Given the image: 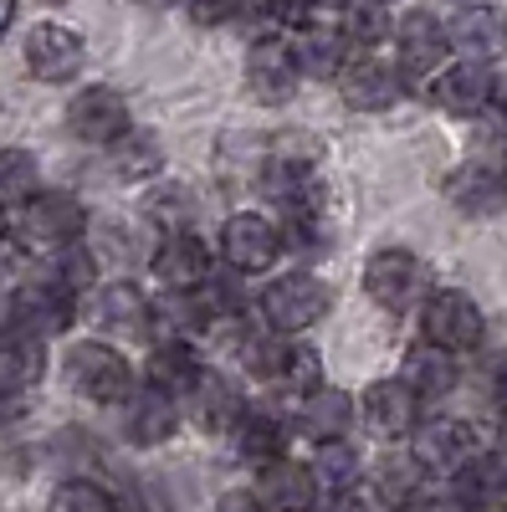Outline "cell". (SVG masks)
I'll return each instance as SVG.
<instances>
[{"label": "cell", "instance_id": "obj_40", "mask_svg": "<svg viewBox=\"0 0 507 512\" xmlns=\"http://www.w3.org/2000/svg\"><path fill=\"white\" fill-rule=\"evenodd\" d=\"M11 21H16V0H0V36L11 31Z\"/></svg>", "mask_w": 507, "mask_h": 512}, {"label": "cell", "instance_id": "obj_44", "mask_svg": "<svg viewBox=\"0 0 507 512\" xmlns=\"http://www.w3.org/2000/svg\"><path fill=\"white\" fill-rule=\"evenodd\" d=\"M456 6H477V0H456Z\"/></svg>", "mask_w": 507, "mask_h": 512}, {"label": "cell", "instance_id": "obj_37", "mask_svg": "<svg viewBox=\"0 0 507 512\" xmlns=\"http://www.w3.org/2000/svg\"><path fill=\"white\" fill-rule=\"evenodd\" d=\"M313 384H323V364H318V354L313 349H292V359H287V369H282V379H277V390L282 395H292V400H298V395H308L313 390Z\"/></svg>", "mask_w": 507, "mask_h": 512}, {"label": "cell", "instance_id": "obj_8", "mask_svg": "<svg viewBox=\"0 0 507 512\" xmlns=\"http://www.w3.org/2000/svg\"><path fill=\"white\" fill-rule=\"evenodd\" d=\"M333 82H338V93H344V103L354 113H390L405 98V72L385 57H374V52L349 57Z\"/></svg>", "mask_w": 507, "mask_h": 512}, {"label": "cell", "instance_id": "obj_20", "mask_svg": "<svg viewBox=\"0 0 507 512\" xmlns=\"http://www.w3.org/2000/svg\"><path fill=\"white\" fill-rule=\"evenodd\" d=\"M257 507H287V512H298V507H313L318 502V477H313V466L303 461H292V456H272L257 466Z\"/></svg>", "mask_w": 507, "mask_h": 512}, {"label": "cell", "instance_id": "obj_29", "mask_svg": "<svg viewBox=\"0 0 507 512\" xmlns=\"http://www.w3.org/2000/svg\"><path fill=\"white\" fill-rule=\"evenodd\" d=\"M292 333H277V328H257V333H246L241 338V364H246V374L251 379H262V384H277L282 379V369H287V359H292Z\"/></svg>", "mask_w": 507, "mask_h": 512}, {"label": "cell", "instance_id": "obj_15", "mask_svg": "<svg viewBox=\"0 0 507 512\" xmlns=\"http://www.w3.org/2000/svg\"><path fill=\"white\" fill-rule=\"evenodd\" d=\"M180 431V395L159 390V384L144 379V390L123 395V436L134 446H164Z\"/></svg>", "mask_w": 507, "mask_h": 512}, {"label": "cell", "instance_id": "obj_18", "mask_svg": "<svg viewBox=\"0 0 507 512\" xmlns=\"http://www.w3.org/2000/svg\"><path fill=\"white\" fill-rule=\"evenodd\" d=\"M446 57H451L446 21H436L431 11H410L405 21H395V62H400V72L436 77V67Z\"/></svg>", "mask_w": 507, "mask_h": 512}, {"label": "cell", "instance_id": "obj_24", "mask_svg": "<svg viewBox=\"0 0 507 512\" xmlns=\"http://www.w3.org/2000/svg\"><path fill=\"white\" fill-rule=\"evenodd\" d=\"M93 313H98V323L113 328V333H149V328H154V297H149L139 282L123 277V282L98 287Z\"/></svg>", "mask_w": 507, "mask_h": 512}, {"label": "cell", "instance_id": "obj_26", "mask_svg": "<svg viewBox=\"0 0 507 512\" xmlns=\"http://www.w3.org/2000/svg\"><path fill=\"white\" fill-rule=\"evenodd\" d=\"M47 369V338H36L16 323L0 328V384H11V390H31Z\"/></svg>", "mask_w": 507, "mask_h": 512}, {"label": "cell", "instance_id": "obj_33", "mask_svg": "<svg viewBox=\"0 0 507 512\" xmlns=\"http://www.w3.org/2000/svg\"><path fill=\"white\" fill-rule=\"evenodd\" d=\"M359 472H364V461H359V451H354L349 436L318 441V456H313V477H318V487H333V497H338V492H349V487L364 482Z\"/></svg>", "mask_w": 507, "mask_h": 512}, {"label": "cell", "instance_id": "obj_7", "mask_svg": "<svg viewBox=\"0 0 507 512\" xmlns=\"http://www.w3.org/2000/svg\"><path fill=\"white\" fill-rule=\"evenodd\" d=\"M72 318H77V292L62 287V282L47 277V272L31 277V282H21V287L11 292V318H6V323H16V328H26V333H36V338L67 333Z\"/></svg>", "mask_w": 507, "mask_h": 512}, {"label": "cell", "instance_id": "obj_1", "mask_svg": "<svg viewBox=\"0 0 507 512\" xmlns=\"http://www.w3.org/2000/svg\"><path fill=\"white\" fill-rule=\"evenodd\" d=\"M72 395L93 400V405H123V395L134 390V369L113 344L103 338H82V344L67 349V364H62Z\"/></svg>", "mask_w": 507, "mask_h": 512}, {"label": "cell", "instance_id": "obj_9", "mask_svg": "<svg viewBox=\"0 0 507 512\" xmlns=\"http://www.w3.org/2000/svg\"><path fill=\"white\" fill-rule=\"evenodd\" d=\"M364 292L374 297L379 308H410L420 292H426V267H420V256L405 251V246H379L369 262H364Z\"/></svg>", "mask_w": 507, "mask_h": 512}, {"label": "cell", "instance_id": "obj_34", "mask_svg": "<svg viewBox=\"0 0 507 512\" xmlns=\"http://www.w3.org/2000/svg\"><path fill=\"white\" fill-rule=\"evenodd\" d=\"M308 11H313V0H236L231 21H241L246 31L267 36V31H282V26H303Z\"/></svg>", "mask_w": 507, "mask_h": 512}, {"label": "cell", "instance_id": "obj_21", "mask_svg": "<svg viewBox=\"0 0 507 512\" xmlns=\"http://www.w3.org/2000/svg\"><path fill=\"white\" fill-rule=\"evenodd\" d=\"M292 425H298V436H308L313 446L318 441H338L354 431V400L344 390H333V384H313L308 395H298V415H292Z\"/></svg>", "mask_w": 507, "mask_h": 512}, {"label": "cell", "instance_id": "obj_45", "mask_svg": "<svg viewBox=\"0 0 507 512\" xmlns=\"http://www.w3.org/2000/svg\"><path fill=\"white\" fill-rule=\"evenodd\" d=\"M502 175H507V159H502Z\"/></svg>", "mask_w": 507, "mask_h": 512}, {"label": "cell", "instance_id": "obj_31", "mask_svg": "<svg viewBox=\"0 0 507 512\" xmlns=\"http://www.w3.org/2000/svg\"><path fill=\"white\" fill-rule=\"evenodd\" d=\"M338 31L349 36V47L374 52L379 41L395 31V21H390V6H385V0H344V6H338Z\"/></svg>", "mask_w": 507, "mask_h": 512}, {"label": "cell", "instance_id": "obj_19", "mask_svg": "<svg viewBox=\"0 0 507 512\" xmlns=\"http://www.w3.org/2000/svg\"><path fill=\"white\" fill-rule=\"evenodd\" d=\"M436 108H446L451 118H477L482 108H492V62H456L441 67L431 82Z\"/></svg>", "mask_w": 507, "mask_h": 512}, {"label": "cell", "instance_id": "obj_46", "mask_svg": "<svg viewBox=\"0 0 507 512\" xmlns=\"http://www.w3.org/2000/svg\"><path fill=\"white\" fill-rule=\"evenodd\" d=\"M385 6H395V0H385Z\"/></svg>", "mask_w": 507, "mask_h": 512}, {"label": "cell", "instance_id": "obj_35", "mask_svg": "<svg viewBox=\"0 0 507 512\" xmlns=\"http://www.w3.org/2000/svg\"><path fill=\"white\" fill-rule=\"evenodd\" d=\"M41 190V164L26 149H0V205H21Z\"/></svg>", "mask_w": 507, "mask_h": 512}, {"label": "cell", "instance_id": "obj_38", "mask_svg": "<svg viewBox=\"0 0 507 512\" xmlns=\"http://www.w3.org/2000/svg\"><path fill=\"white\" fill-rule=\"evenodd\" d=\"M231 11H236V0H185V16H190V26H200V31L226 26Z\"/></svg>", "mask_w": 507, "mask_h": 512}, {"label": "cell", "instance_id": "obj_23", "mask_svg": "<svg viewBox=\"0 0 507 512\" xmlns=\"http://www.w3.org/2000/svg\"><path fill=\"white\" fill-rule=\"evenodd\" d=\"M292 57H298V72L313 77V82H333L349 62V36L338 26H313L303 21L298 36H292Z\"/></svg>", "mask_w": 507, "mask_h": 512}, {"label": "cell", "instance_id": "obj_17", "mask_svg": "<svg viewBox=\"0 0 507 512\" xmlns=\"http://www.w3.org/2000/svg\"><path fill=\"white\" fill-rule=\"evenodd\" d=\"M149 267H154V277L164 287H200L210 277V246L190 226L159 231L154 236V251H149Z\"/></svg>", "mask_w": 507, "mask_h": 512}, {"label": "cell", "instance_id": "obj_5", "mask_svg": "<svg viewBox=\"0 0 507 512\" xmlns=\"http://www.w3.org/2000/svg\"><path fill=\"white\" fill-rule=\"evenodd\" d=\"M221 256L236 277H262L282 256V226L262 210H236L221 226Z\"/></svg>", "mask_w": 507, "mask_h": 512}, {"label": "cell", "instance_id": "obj_6", "mask_svg": "<svg viewBox=\"0 0 507 512\" xmlns=\"http://www.w3.org/2000/svg\"><path fill=\"white\" fill-rule=\"evenodd\" d=\"M477 451H482L477 446V431H472L467 420H451V415H436V420L420 415V425L410 431V456L420 461V472H426V477L461 472V466H467Z\"/></svg>", "mask_w": 507, "mask_h": 512}, {"label": "cell", "instance_id": "obj_27", "mask_svg": "<svg viewBox=\"0 0 507 512\" xmlns=\"http://www.w3.org/2000/svg\"><path fill=\"white\" fill-rule=\"evenodd\" d=\"M323 164V139L308 128H282L267 144V180H287V175H313Z\"/></svg>", "mask_w": 507, "mask_h": 512}, {"label": "cell", "instance_id": "obj_4", "mask_svg": "<svg viewBox=\"0 0 507 512\" xmlns=\"http://www.w3.org/2000/svg\"><path fill=\"white\" fill-rule=\"evenodd\" d=\"M487 333V318L477 308V297L467 292H426V303H420V338H431V344L451 349V354H472Z\"/></svg>", "mask_w": 507, "mask_h": 512}, {"label": "cell", "instance_id": "obj_41", "mask_svg": "<svg viewBox=\"0 0 507 512\" xmlns=\"http://www.w3.org/2000/svg\"><path fill=\"white\" fill-rule=\"evenodd\" d=\"M6 236H11V221H6V205H0V246H6Z\"/></svg>", "mask_w": 507, "mask_h": 512}, {"label": "cell", "instance_id": "obj_10", "mask_svg": "<svg viewBox=\"0 0 507 512\" xmlns=\"http://www.w3.org/2000/svg\"><path fill=\"white\" fill-rule=\"evenodd\" d=\"M67 128H72V139L82 144H93V149H108L123 128H134L129 118V98H123L118 88H82L72 103H67Z\"/></svg>", "mask_w": 507, "mask_h": 512}, {"label": "cell", "instance_id": "obj_22", "mask_svg": "<svg viewBox=\"0 0 507 512\" xmlns=\"http://www.w3.org/2000/svg\"><path fill=\"white\" fill-rule=\"evenodd\" d=\"M446 200L461 210V216H497L507 205V175L492 164H461L446 175Z\"/></svg>", "mask_w": 507, "mask_h": 512}, {"label": "cell", "instance_id": "obj_3", "mask_svg": "<svg viewBox=\"0 0 507 512\" xmlns=\"http://www.w3.org/2000/svg\"><path fill=\"white\" fill-rule=\"evenodd\" d=\"M16 210H21L16 236H21L26 246H36V251H47V256L88 236V210H82V200L67 195V190H36V195L21 200Z\"/></svg>", "mask_w": 507, "mask_h": 512}, {"label": "cell", "instance_id": "obj_30", "mask_svg": "<svg viewBox=\"0 0 507 512\" xmlns=\"http://www.w3.org/2000/svg\"><path fill=\"white\" fill-rule=\"evenodd\" d=\"M231 441H236V451L251 461V466H262V461H272V456H287V420L282 415H241L236 420V431H231Z\"/></svg>", "mask_w": 507, "mask_h": 512}, {"label": "cell", "instance_id": "obj_13", "mask_svg": "<svg viewBox=\"0 0 507 512\" xmlns=\"http://www.w3.org/2000/svg\"><path fill=\"white\" fill-rule=\"evenodd\" d=\"M26 67L36 82H72L88 67V47H82L77 31H67L57 21H41L26 31Z\"/></svg>", "mask_w": 507, "mask_h": 512}, {"label": "cell", "instance_id": "obj_36", "mask_svg": "<svg viewBox=\"0 0 507 512\" xmlns=\"http://www.w3.org/2000/svg\"><path fill=\"white\" fill-rule=\"evenodd\" d=\"M52 507H62V512H108L113 507V492L98 487L93 477H67V482H57Z\"/></svg>", "mask_w": 507, "mask_h": 512}, {"label": "cell", "instance_id": "obj_42", "mask_svg": "<svg viewBox=\"0 0 507 512\" xmlns=\"http://www.w3.org/2000/svg\"><path fill=\"white\" fill-rule=\"evenodd\" d=\"M139 6H164V0H139Z\"/></svg>", "mask_w": 507, "mask_h": 512}, {"label": "cell", "instance_id": "obj_2", "mask_svg": "<svg viewBox=\"0 0 507 512\" xmlns=\"http://www.w3.org/2000/svg\"><path fill=\"white\" fill-rule=\"evenodd\" d=\"M257 308H262V323L267 328L298 338V333H308L313 323H323L333 313V287L323 277H313V272H287V277H277L262 292Z\"/></svg>", "mask_w": 507, "mask_h": 512}, {"label": "cell", "instance_id": "obj_14", "mask_svg": "<svg viewBox=\"0 0 507 512\" xmlns=\"http://www.w3.org/2000/svg\"><path fill=\"white\" fill-rule=\"evenodd\" d=\"M420 400L405 379H374L364 390V425L379 441H410V431L420 425Z\"/></svg>", "mask_w": 507, "mask_h": 512}, {"label": "cell", "instance_id": "obj_32", "mask_svg": "<svg viewBox=\"0 0 507 512\" xmlns=\"http://www.w3.org/2000/svg\"><path fill=\"white\" fill-rule=\"evenodd\" d=\"M108 159L123 180H154L159 164H164V149L154 134H139V128H123V134L108 144Z\"/></svg>", "mask_w": 507, "mask_h": 512}, {"label": "cell", "instance_id": "obj_12", "mask_svg": "<svg viewBox=\"0 0 507 512\" xmlns=\"http://www.w3.org/2000/svg\"><path fill=\"white\" fill-rule=\"evenodd\" d=\"M446 41L461 62H502L507 57V11L487 6H461L451 21H446Z\"/></svg>", "mask_w": 507, "mask_h": 512}, {"label": "cell", "instance_id": "obj_16", "mask_svg": "<svg viewBox=\"0 0 507 512\" xmlns=\"http://www.w3.org/2000/svg\"><path fill=\"white\" fill-rule=\"evenodd\" d=\"M185 400V410H190V420L200 425L205 436H231L236 431V420L246 415V400H241V390L226 379V374H216V369H200L195 374V384L180 395Z\"/></svg>", "mask_w": 507, "mask_h": 512}, {"label": "cell", "instance_id": "obj_11", "mask_svg": "<svg viewBox=\"0 0 507 512\" xmlns=\"http://www.w3.org/2000/svg\"><path fill=\"white\" fill-rule=\"evenodd\" d=\"M298 82H303V72H298V57H292V41L267 31L246 47V88L262 103H287L298 93Z\"/></svg>", "mask_w": 507, "mask_h": 512}, {"label": "cell", "instance_id": "obj_43", "mask_svg": "<svg viewBox=\"0 0 507 512\" xmlns=\"http://www.w3.org/2000/svg\"><path fill=\"white\" fill-rule=\"evenodd\" d=\"M41 6H62V0H41Z\"/></svg>", "mask_w": 507, "mask_h": 512}, {"label": "cell", "instance_id": "obj_25", "mask_svg": "<svg viewBox=\"0 0 507 512\" xmlns=\"http://www.w3.org/2000/svg\"><path fill=\"white\" fill-rule=\"evenodd\" d=\"M400 379L410 384L420 400H441V395L456 390L461 369H456V354H451V349L431 344V338H420V344L405 354V374H400Z\"/></svg>", "mask_w": 507, "mask_h": 512}, {"label": "cell", "instance_id": "obj_28", "mask_svg": "<svg viewBox=\"0 0 507 512\" xmlns=\"http://www.w3.org/2000/svg\"><path fill=\"white\" fill-rule=\"evenodd\" d=\"M195 374H200V364H195L190 338H159L154 354H149V369H144V379L169 390V395H185L195 384Z\"/></svg>", "mask_w": 507, "mask_h": 512}, {"label": "cell", "instance_id": "obj_39", "mask_svg": "<svg viewBox=\"0 0 507 512\" xmlns=\"http://www.w3.org/2000/svg\"><path fill=\"white\" fill-rule=\"evenodd\" d=\"M492 108L507 118V72H492Z\"/></svg>", "mask_w": 507, "mask_h": 512}]
</instances>
